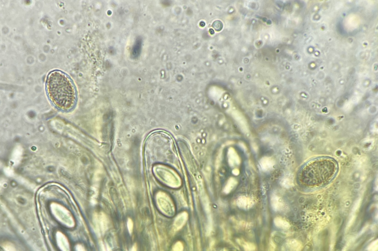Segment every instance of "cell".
Masks as SVG:
<instances>
[{
    "label": "cell",
    "mask_w": 378,
    "mask_h": 251,
    "mask_svg": "<svg viewBox=\"0 0 378 251\" xmlns=\"http://www.w3.org/2000/svg\"><path fill=\"white\" fill-rule=\"evenodd\" d=\"M210 32L211 33V34H214V30H213L212 29H210Z\"/></svg>",
    "instance_id": "e0dca14e"
},
{
    "label": "cell",
    "mask_w": 378,
    "mask_h": 251,
    "mask_svg": "<svg viewBox=\"0 0 378 251\" xmlns=\"http://www.w3.org/2000/svg\"><path fill=\"white\" fill-rule=\"evenodd\" d=\"M274 165L273 160L269 157H265L261 159L260 165L264 171H267L271 170Z\"/></svg>",
    "instance_id": "8992f818"
},
{
    "label": "cell",
    "mask_w": 378,
    "mask_h": 251,
    "mask_svg": "<svg viewBox=\"0 0 378 251\" xmlns=\"http://www.w3.org/2000/svg\"><path fill=\"white\" fill-rule=\"evenodd\" d=\"M229 153L230 157L229 162L231 165H234L235 163H237V165H239L240 163V160L234 149L232 148L229 150Z\"/></svg>",
    "instance_id": "ba28073f"
},
{
    "label": "cell",
    "mask_w": 378,
    "mask_h": 251,
    "mask_svg": "<svg viewBox=\"0 0 378 251\" xmlns=\"http://www.w3.org/2000/svg\"><path fill=\"white\" fill-rule=\"evenodd\" d=\"M128 228H129V229L130 232H131L132 230H133V224L131 220H129V222H128Z\"/></svg>",
    "instance_id": "5bb4252c"
},
{
    "label": "cell",
    "mask_w": 378,
    "mask_h": 251,
    "mask_svg": "<svg viewBox=\"0 0 378 251\" xmlns=\"http://www.w3.org/2000/svg\"><path fill=\"white\" fill-rule=\"evenodd\" d=\"M233 173L235 175H239V171L238 169H235L233 171Z\"/></svg>",
    "instance_id": "9a60e30c"
},
{
    "label": "cell",
    "mask_w": 378,
    "mask_h": 251,
    "mask_svg": "<svg viewBox=\"0 0 378 251\" xmlns=\"http://www.w3.org/2000/svg\"><path fill=\"white\" fill-rule=\"evenodd\" d=\"M238 183L237 181L234 178H231L229 180L227 185L225 188V191L226 193H229L233 189Z\"/></svg>",
    "instance_id": "30bf717a"
},
{
    "label": "cell",
    "mask_w": 378,
    "mask_h": 251,
    "mask_svg": "<svg viewBox=\"0 0 378 251\" xmlns=\"http://www.w3.org/2000/svg\"><path fill=\"white\" fill-rule=\"evenodd\" d=\"M46 89L51 101L57 108L64 111L72 109L76 104V88L72 80L64 72L54 70L48 74Z\"/></svg>",
    "instance_id": "6da1fadb"
},
{
    "label": "cell",
    "mask_w": 378,
    "mask_h": 251,
    "mask_svg": "<svg viewBox=\"0 0 378 251\" xmlns=\"http://www.w3.org/2000/svg\"><path fill=\"white\" fill-rule=\"evenodd\" d=\"M338 165L329 157H320L310 160L303 168L301 181L307 187H317L328 183L336 175Z\"/></svg>",
    "instance_id": "7a4b0ae2"
},
{
    "label": "cell",
    "mask_w": 378,
    "mask_h": 251,
    "mask_svg": "<svg viewBox=\"0 0 378 251\" xmlns=\"http://www.w3.org/2000/svg\"><path fill=\"white\" fill-rule=\"evenodd\" d=\"M223 24L220 21H216L213 24V27L217 31H219L222 29Z\"/></svg>",
    "instance_id": "8fae6325"
},
{
    "label": "cell",
    "mask_w": 378,
    "mask_h": 251,
    "mask_svg": "<svg viewBox=\"0 0 378 251\" xmlns=\"http://www.w3.org/2000/svg\"><path fill=\"white\" fill-rule=\"evenodd\" d=\"M270 204L272 209L275 212L281 211L285 206L284 202L281 198L276 195L272 196Z\"/></svg>",
    "instance_id": "277c9868"
},
{
    "label": "cell",
    "mask_w": 378,
    "mask_h": 251,
    "mask_svg": "<svg viewBox=\"0 0 378 251\" xmlns=\"http://www.w3.org/2000/svg\"><path fill=\"white\" fill-rule=\"evenodd\" d=\"M200 25L201 26H202V27H203V26H205V23H204V22H201L200 23Z\"/></svg>",
    "instance_id": "2e32d148"
},
{
    "label": "cell",
    "mask_w": 378,
    "mask_h": 251,
    "mask_svg": "<svg viewBox=\"0 0 378 251\" xmlns=\"http://www.w3.org/2000/svg\"><path fill=\"white\" fill-rule=\"evenodd\" d=\"M255 204L252 198L245 196H240L237 200V205L241 209L248 210L253 207Z\"/></svg>",
    "instance_id": "3957f363"
},
{
    "label": "cell",
    "mask_w": 378,
    "mask_h": 251,
    "mask_svg": "<svg viewBox=\"0 0 378 251\" xmlns=\"http://www.w3.org/2000/svg\"><path fill=\"white\" fill-rule=\"evenodd\" d=\"M237 242L240 245L243 246L245 251H254L256 249V246L253 243L246 242L239 239H237Z\"/></svg>",
    "instance_id": "52a82bcc"
},
{
    "label": "cell",
    "mask_w": 378,
    "mask_h": 251,
    "mask_svg": "<svg viewBox=\"0 0 378 251\" xmlns=\"http://www.w3.org/2000/svg\"><path fill=\"white\" fill-rule=\"evenodd\" d=\"M281 185L285 188H289L291 186V183L289 180L287 178H284L281 182Z\"/></svg>",
    "instance_id": "7c38bea8"
},
{
    "label": "cell",
    "mask_w": 378,
    "mask_h": 251,
    "mask_svg": "<svg viewBox=\"0 0 378 251\" xmlns=\"http://www.w3.org/2000/svg\"><path fill=\"white\" fill-rule=\"evenodd\" d=\"M141 43L140 41H138L135 44V45L134 46L133 48V52H136V54H138V52H139L141 49Z\"/></svg>",
    "instance_id": "4fadbf2b"
},
{
    "label": "cell",
    "mask_w": 378,
    "mask_h": 251,
    "mask_svg": "<svg viewBox=\"0 0 378 251\" xmlns=\"http://www.w3.org/2000/svg\"><path fill=\"white\" fill-rule=\"evenodd\" d=\"M285 246L289 249L291 250H297L299 249L300 245L296 240L289 239L286 241Z\"/></svg>",
    "instance_id": "9c48e42d"
},
{
    "label": "cell",
    "mask_w": 378,
    "mask_h": 251,
    "mask_svg": "<svg viewBox=\"0 0 378 251\" xmlns=\"http://www.w3.org/2000/svg\"><path fill=\"white\" fill-rule=\"evenodd\" d=\"M274 223L276 227L280 229L287 230L290 228L289 223L282 217H276L274 219Z\"/></svg>",
    "instance_id": "5b68a950"
}]
</instances>
